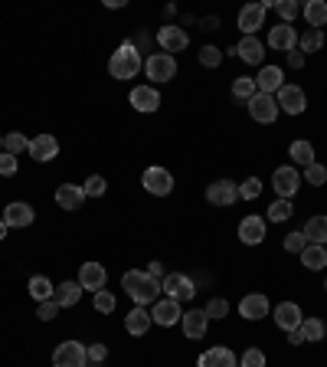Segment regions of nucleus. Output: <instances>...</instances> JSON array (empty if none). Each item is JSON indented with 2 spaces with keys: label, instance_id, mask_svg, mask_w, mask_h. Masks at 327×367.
Masks as SVG:
<instances>
[{
  "label": "nucleus",
  "instance_id": "58836bf2",
  "mask_svg": "<svg viewBox=\"0 0 327 367\" xmlns=\"http://www.w3.org/2000/svg\"><path fill=\"white\" fill-rule=\"evenodd\" d=\"M92 305H95V311H98V315H112L115 305H118V299H115L108 289H102V292L92 295Z\"/></svg>",
  "mask_w": 327,
  "mask_h": 367
},
{
  "label": "nucleus",
  "instance_id": "e433bc0d",
  "mask_svg": "<svg viewBox=\"0 0 327 367\" xmlns=\"http://www.w3.org/2000/svg\"><path fill=\"white\" fill-rule=\"evenodd\" d=\"M301 335H304V341H324L327 325L321 318H304L301 321Z\"/></svg>",
  "mask_w": 327,
  "mask_h": 367
},
{
  "label": "nucleus",
  "instance_id": "aec40b11",
  "mask_svg": "<svg viewBox=\"0 0 327 367\" xmlns=\"http://www.w3.org/2000/svg\"><path fill=\"white\" fill-rule=\"evenodd\" d=\"M180 325H184V335H187L190 341H200L206 335V325H210V318H206L203 309H190L180 315Z\"/></svg>",
  "mask_w": 327,
  "mask_h": 367
},
{
  "label": "nucleus",
  "instance_id": "4d7b16f0",
  "mask_svg": "<svg viewBox=\"0 0 327 367\" xmlns=\"http://www.w3.org/2000/svg\"><path fill=\"white\" fill-rule=\"evenodd\" d=\"M7 230H10V226L4 223V220H0V240H7Z\"/></svg>",
  "mask_w": 327,
  "mask_h": 367
},
{
  "label": "nucleus",
  "instance_id": "9b49d317",
  "mask_svg": "<svg viewBox=\"0 0 327 367\" xmlns=\"http://www.w3.org/2000/svg\"><path fill=\"white\" fill-rule=\"evenodd\" d=\"M275 102H278L281 112L301 115L308 108V95H304V89H298V85H281L278 92H275Z\"/></svg>",
  "mask_w": 327,
  "mask_h": 367
},
{
  "label": "nucleus",
  "instance_id": "3c124183",
  "mask_svg": "<svg viewBox=\"0 0 327 367\" xmlns=\"http://www.w3.org/2000/svg\"><path fill=\"white\" fill-rule=\"evenodd\" d=\"M105 358H108V348L105 344H89V361L92 364H102Z\"/></svg>",
  "mask_w": 327,
  "mask_h": 367
},
{
  "label": "nucleus",
  "instance_id": "2f4dec72",
  "mask_svg": "<svg viewBox=\"0 0 327 367\" xmlns=\"http://www.w3.org/2000/svg\"><path fill=\"white\" fill-rule=\"evenodd\" d=\"M27 289H30V299L33 301H46V299H53V292H56V285L49 282L46 275H33Z\"/></svg>",
  "mask_w": 327,
  "mask_h": 367
},
{
  "label": "nucleus",
  "instance_id": "4be33fe9",
  "mask_svg": "<svg viewBox=\"0 0 327 367\" xmlns=\"http://www.w3.org/2000/svg\"><path fill=\"white\" fill-rule=\"evenodd\" d=\"M56 204H59V210L75 213V210H82V204H85V190L79 187V184H59L56 187Z\"/></svg>",
  "mask_w": 327,
  "mask_h": 367
},
{
  "label": "nucleus",
  "instance_id": "c756f323",
  "mask_svg": "<svg viewBox=\"0 0 327 367\" xmlns=\"http://www.w3.org/2000/svg\"><path fill=\"white\" fill-rule=\"evenodd\" d=\"M301 263H304V269H311V273H321V269L327 266V249L324 246L308 243L304 249H301Z\"/></svg>",
  "mask_w": 327,
  "mask_h": 367
},
{
  "label": "nucleus",
  "instance_id": "dca6fc26",
  "mask_svg": "<svg viewBox=\"0 0 327 367\" xmlns=\"http://www.w3.org/2000/svg\"><path fill=\"white\" fill-rule=\"evenodd\" d=\"M236 20H239V30L245 37H255V30L265 27V4H245Z\"/></svg>",
  "mask_w": 327,
  "mask_h": 367
},
{
  "label": "nucleus",
  "instance_id": "4468645a",
  "mask_svg": "<svg viewBox=\"0 0 327 367\" xmlns=\"http://www.w3.org/2000/svg\"><path fill=\"white\" fill-rule=\"evenodd\" d=\"M105 279H108V273H105L102 263H82V269H79V285H82V292H102L105 289Z\"/></svg>",
  "mask_w": 327,
  "mask_h": 367
},
{
  "label": "nucleus",
  "instance_id": "9d476101",
  "mask_svg": "<svg viewBox=\"0 0 327 367\" xmlns=\"http://www.w3.org/2000/svg\"><path fill=\"white\" fill-rule=\"evenodd\" d=\"M278 102H275V95H265V92H255L252 99H249V115H252L259 125H271L275 118H278Z\"/></svg>",
  "mask_w": 327,
  "mask_h": 367
},
{
  "label": "nucleus",
  "instance_id": "20e7f679",
  "mask_svg": "<svg viewBox=\"0 0 327 367\" xmlns=\"http://www.w3.org/2000/svg\"><path fill=\"white\" fill-rule=\"evenodd\" d=\"M89 364V348L82 341H63L53 351V367H85Z\"/></svg>",
  "mask_w": 327,
  "mask_h": 367
},
{
  "label": "nucleus",
  "instance_id": "6ab92c4d",
  "mask_svg": "<svg viewBox=\"0 0 327 367\" xmlns=\"http://www.w3.org/2000/svg\"><path fill=\"white\" fill-rule=\"evenodd\" d=\"M239 315H243L245 321H262L265 315H269V295H262V292L243 295V301H239Z\"/></svg>",
  "mask_w": 327,
  "mask_h": 367
},
{
  "label": "nucleus",
  "instance_id": "a211bd4d",
  "mask_svg": "<svg viewBox=\"0 0 327 367\" xmlns=\"http://www.w3.org/2000/svg\"><path fill=\"white\" fill-rule=\"evenodd\" d=\"M233 53L243 59V63H249V66H262V59H265V43H262L259 37H243L233 46Z\"/></svg>",
  "mask_w": 327,
  "mask_h": 367
},
{
  "label": "nucleus",
  "instance_id": "13d9d810",
  "mask_svg": "<svg viewBox=\"0 0 327 367\" xmlns=\"http://www.w3.org/2000/svg\"><path fill=\"white\" fill-rule=\"evenodd\" d=\"M0 151H4V138H0Z\"/></svg>",
  "mask_w": 327,
  "mask_h": 367
},
{
  "label": "nucleus",
  "instance_id": "ea45409f",
  "mask_svg": "<svg viewBox=\"0 0 327 367\" xmlns=\"http://www.w3.org/2000/svg\"><path fill=\"white\" fill-rule=\"evenodd\" d=\"M203 311H206V318H216V321H219V318H226V315H229V301H226L223 295H213V299L206 301Z\"/></svg>",
  "mask_w": 327,
  "mask_h": 367
},
{
  "label": "nucleus",
  "instance_id": "393cba45",
  "mask_svg": "<svg viewBox=\"0 0 327 367\" xmlns=\"http://www.w3.org/2000/svg\"><path fill=\"white\" fill-rule=\"evenodd\" d=\"M239 240H243L245 246H259L262 240H265V217H243V223H239Z\"/></svg>",
  "mask_w": 327,
  "mask_h": 367
},
{
  "label": "nucleus",
  "instance_id": "1a4fd4ad",
  "mask_svg": "<svg viewBox=\"0 0 327 367\" xmlns=\"http://www.w3.org/2000/svg\"><path fill=\"white\" fill-rule=\"evenodd\" d=\"M141 184H144V190L154 194V197H167L170 190H174V174H170L167 168H158V164H154V168L144 170Z\"/></svg>",
  "mask_w": 327,
  "mask_h": 367
},
{
  "label": "nucleus",
  "instance_id": "423d86ee",
  "mask_svg": "<svg viewBox=\"0 0 327 367\" xmlns=\"http://www.w3.org/2000/svg\"><path fill=\"white\" fill-rule=\"evenodd\" d=\"M160 289H164V295L174 301H190L196 295V285L190 275L184 273H167L164 275V282H160Z\"/></svg>",
  "mask_w": 327,
  "mask_h": 367
},
{
  "label": "nucleus",
  "instance_id": "cd10ccee",
  "mask_svg": "<svg viewBox=\"0 0 327 367\" xmlns=\"http://www.w3.org/2000/svg\"><path fill=\"white\" fill-rule=\"evenodd\" d=\"M53 299L59 301V309H72V305H79V299H82V285H79V279H69V282H59L56 292H53Z\"/></svg>",
  "mask_w": 327,
  "mask_h": 367
},
{
  "label": "nucleus",
  "instance_id": "412c9836",
  "mask_svg": "<svg viewBox=\"0 0 327 367\" xmlns=\"http://www.w3.org/2000/svg\"><path fill=\"white\" fill-rule=\"evenodd\" d=\"M301 321H304V315H301L298 301H281V305H275V325H278L281 331L301 328Z\"/></svg>",
  "mask_w": 327,
  "mask_h": 367
},
{
  "label": "nucleus",
  "instance_id": "5fc2aeb1",
  "mask_svg": "<svg viewBox=\"0 0 327 367\" xmlns=\"http://www.w3.org/2000/svg\"><path fill=\"white\" fill-rule=\"evenodd\" d=\"M288 344H304V335H301V328L288 331Z\"/></svg>",
  "mask_w": 327,
  "mask_h": 367
},
{
  "label": "nucleus",
  "instance_id": "0eeeda50",
  "mask_svg": "<svg viewBox=\"0 0 327 367\" xmlns=\"http://www.w3.org/2000/svg\"><path fill=\"white\" fill-rule=\"evenodd\" d=\"M236 200H239V184L236 180H213V184H206V204L233 207Z\"/></svg>",
  "mask_w": 327,
  "mask_h": 367
},
{
  "label": "nucleus",
  "instance_id": "7c9ffc66",
  "mask_svg": "<svg viewBox=\"0 0 327 367\" xmlns=\"http://www.w3.org/2000/svg\"><path fill=\"white\" fill-rule=\"evenodd\" d=\"M304 240L308 243H314V246H324L327 243V217H311L308 223H304Z\"/></svg>",
  "mask_w": 327,
  "mask_h": 367
},
{
  "label": "nucleus",
  "instance_id": "39448f33",
  "mask_svg": "<svg viewBox=\"0 0 327 367\" xmlns=\"http://www.w3.org/2000/svg\"><path fill=\"white\" fill-rule=\"evenodd\" d=\"M271 187H275V194H278L281 200H291L301 187L298 168H295V164H281V168H275V174H271Z\"/></svg>",
  "mask_w": 327,
  "mask_h": 367
},
{
  "label": "nucleus",
  "instance_id": "ddd939ff",
  "mask_svg": "<svg viewBox=\"0 0 327 367\" xmlns=\"http://www.w3.org/2000/svg\"><path fill=\"white\" fill-rule=\"evenodd\" d=\"M128 102H131V108H134V112L150 115V112H158V108H160V95H158V89H154V85H138V89H131Z\"/></svg>",
  "mask_w": 327,
  "mask_h": 367
},
{
  "label": "nucleus",
  "instance_id": "6e6d98bb",
  "mask_svg": "<svg viewBox=\"0 0 327 367\" xmlns=\"http://www.w3.org/2000/svg\"><path fill=\"white\" fill-rule=\"evenodd\" d=\"M105 7H108V10H118V7H124V0H105Z\"/></svg>",
  "mask_w": 327,
  "mask_h": 367
},
{
  "label": "nucleus",
  "instance_id": "7ed1b4c3",
  "mask_svg": "<svg viewBox=\"0 0 327 367\" xmlns=\"http://www.w3.org/2000/svg\"><path fill=\"white\" fill-rule=\"evenodd\" d=\"M144 73H148V79L154 85L170 82V79L177 75V59L170 56V53H150V56L144 59Z\"/></svg>",
  "mask_w": 327,
  "mask_h": 367
},
{
  "label": "nucleus",
  "instance_id": "f03ea898",
  "mask_svg": "<svg viewBox=\"0 0 327 367\" xmlns=\"http://www.w3.org/2000/svg\"><path fill=\"white\" fill-rule=\"evenodd\" d=\"M144 69V59H141L138 46L131 43V39H124L122 46L112 53V59H108V73H112V79H134V75Z\"/></svg>",
  "mask_w": 327,
  "mask_h": 367
},
{
  "label": "nucleus",
  "instance_id": "a19ab883",
  "mask_svg": "<svg viewBox=\"0 0 327 367\" xmlns=\"http://www.w3.org/2000/svg\"><path fill=\"white\" fill-rule=\"evenodd\" d=\"M275 10H278L281 23H291V20L301 13V4L298 0H275Z\"/></svg>",
  "mask_w": 327,
  "mask_h": 367
},
{
  "label": "nucleus",
  "instance_id": "473e14b6",
  "mask_svg": "<svg viewBox=\"0 0 327 367\" xmlns=\"http://www.w3.org/2000/svg\"><path fill=\"white\" fill-rule=\"evenodd\" d=\"M288 158H291V164L308 168V164H314V148H311V142H291L288 144Z\"/></svg>",
  "mask_w": 327,
  "mask_h": 367
},
{
  "label": "nucleus",
  "instance_id": "f704fd0d",
  "mask_svg": "<svg viewBox=\"0 0 327 367\" xmlns=\"http://www.w3.org/2000/svg\"><path fill=\"white\" fill-rule=\"evenodd\" d=\"M255 92H259V85H255L252 75H239V79H233V99L236 102H249Z\"/></svg>",
  "mask_w": 327,
  "mask_h": 367
},
{
  "label": "nucleus",
  "instance_id": "37998d69",
  "mask_svg": "<svg viewBox=\"0 0 327 367\" xmlns=\"http://www.w3.org/2000/svg\"><path fill=\"white\" fill-rule=\"evenodd\" d=\"M82 190H85V197H105L108 184H105L102 174H92V178H89V180L82 184Z\"/></svg>",
  "mask_w": 327,
  "mask_h": 367
},
{
  "label": "nucleus",
  "instance_id": "c03bdc74",
  "mask_svg": "<svg viewBox=\"0 0 327 367\" xmlns=\"http://www.w3.org/2000/svg\"><path fill=\"white\" fill-rule=\"evenodd\" d=\"M219 63H223V49H216V46H203V49H200V66L216 69Z\"/></svg>",
  "mask_w": 327,
  "mask_h": 367
},
{
  "label": "nucleus",
  "instance_id": "f3484780",
  "mask_svg": "<svg viewBox=\"0 0 327 367\" xmlns=\"http://www.w3.org/2000/svg\"><path fill=\"white\" fill-rule=\"evenodd\" d=\"M33 161H39V164H46V161H53V158H59V142L53 138L49 132H43V135H37L33 142H30V151H27Z\"/></svg>",
  "mask_w": 327,
  "mask_h": 367
},
{
  "label": "nucleus",
  "instance_id": "c85d7f7f",
  "mask_svg": "<svg viewBox=\"0 0 327 367\" xmlns=\"http://www.w3.org/2000/svg\"><path fill=\"white\" fill-rule=\"evenodd\" d=\"M301 13H304V20H308L311 30L327 27V4L324 0H308V4L301 7Z\"/></svg>",
  "mask_w": 327,
  "mask_h": 367
},
{
  "label": "nucleus",
  "instance_id": "603ef678",
  "mask_svg": "<svg viewBox=\"0 0 327 367\" xmlns=\"http://www.w3.org/2000/svg\"><path fill=\"white\" fill-rule=\"evenodd\" d=\"M304 63H308V56H304L301 49H291V53H288V66H291V69H301Z\"/></svg>",
  "mask_w": 327,
  "mask_h": 367
},
{
  "label": "nucleus",
  "instance_id": "79ce46f5",
  "mask_svg": "<svg viewBox=\"0 0 327 367\" xmlns=\"http://www.w3.org/2000/svg\"><path fill=\"white\" fill-rule=\"evenodd\" d=\"M239 367H269L265 351H262V348H245L243 358H239Z\"/></svg>",
  "mask_w": 327,
  "mask_h": 367
},
{
  "label": "nucleus",
  "instance_id": "4c0bfd02",
  "mask_svg": "<svg viewBox=\"0 0 327 367\" xmlns=\"http://www.w3.org/2000/svg\"><path fill=\"white\" fill-rule=\"evenodd\" d=\"M4 151H7V154H13V158H17V154H23V151H30V138H27V135H20V132H10L7 138H4Z\"/></svg>",
  "mask_w": 327,
  "mask_h": 367
},
{
  "label": "nucleus",
  "instance_id": "72a5a7b5",
  "mask_svg": "<svg viewBox=\"0 0 327 367\" xmlns=\"http://www.w3.org/2000/svg\"><path fill=\"white\" fill-rule=\"evenodd\" d=\"M298 49L308 56V53H318V49H324V30H304L298 37Z\"/></svg>",
  "mask_w": 327,
  "mask_h": 367
},
{
  "label": "nucleus",
  "instance_id": "bf43d9fd",
  "mask_svg": "<svg viewBox=\"0 0 327 367\" xmlns=\"http://www.w3.org/2000/svg\"><path fill=\"white\" fill-rule=\"evenodd\" d=\"M324 289H327V282H324Z\"/></svg>",
  "mask_w": 327,
  "mask_h": 367
},
{
  "label": "nucleus",
  "instance_id": "bb28decb",
  "mask_svg": "<svg viewBox=\"0 0 327 367\" xmlns=\"http://www.w3.org/2000/svg\"><path fill=\"white\" fill-rule=\"evenodd\" d=\"M255 85H259V92L275 95L281 85H285V75H281L278 66H262L259 75H255Z\"/></svg>",
  "mask_w": 327,
  "mask_h": 367
},
{
  "label": "nucleus",
  "instance_id": "f8f14e48",
  "mask_svg": "<svg viewBox=\"0 0 327 367\" xmlns=\"http://www.w3.org/2000/svg\"><path fill=\"white\" fill-rule=\"evenodd\" d=\"M0 220H4L10 230H23V226H30L33 220H37V210L30 207V204H23V200H13V204L4 207V217Z\"/></svg>",
  "mask_w": 327,
  "mask_h": 367
},
{
  "label": "nucleus",
  "instance_id": "864d4df0",
  "mask_svg": "<svg viewBox=\"0 0 327 367\" xmlns=\"http://www.w3.org/2000/svg\"><path fill=\"white\" fill-rule=\"evenodd\" d=\"M148 273L154 275L158 282H164V275H167V273H164V263H160V259H154V263H148Z\"/></svg>",
  "mask_w": 327,
  "mask_h": 367
},
{
  "label": "nucleus",
  "instance_id": "8fccbe9b",
  "mask_svg": "<svg viewBox=\"0 0 327 367\" xmlns=\"http://www.w3.org/2000/svg\"><path fill=\"white\" fill-rule=\"evenodd\" d=\"M39 321H53L59 315V301L56 299H46V301H39V309H37Z\"/></svg>",
  "mask_w": 327,
  "mask_h": 367
},
{
  "label": "nucleus",
  "instance_id": "5701e85b",
  "mask_svg": "<svg viewBox=\"0 0 327 367\" xmlns=\"http://www.w3.org/2000/svg\"><path fill=\"white\" fill-rule=\"evenodd\" d=\"M269 46L271 49H281V53H291V49L298 46V33L291 23H278V27L269 30Z\"/></svg>",
  "mask_w": 327,
  "mask_h": 367
},
{
  "label": "nucleus",
  "instance_id": "6e6552de",
  "mask_svg": "<svg viewBox=\"0 0 327 367\" xmlns=\"http://www.w3.org/2000/svg\"><path fill=\"white\" fill-rule=\"evenodd\" d=\"M158 43H160V53H170L174 56V53L190 46V37H187V30L177 27V23H164L158 30Z\"/></svg>",
  "mask_w": 327,
  "mask_h": 367
},
{
  "label": "nucleus",
  "instance_id": "c9c22d12",
  "mask_svg": "<svg viewBox=\"0 0 327 367\" xmlns=\"http://www.w3.org/2000/svg\"><path fill=\"white\" fill-rule=\"evenodd\" d=\"M291 213H295V204L291 200H275L269 207V223H285V220H291Z\"/></svg>",
  "mask_w": 327,
  "mask_h": 367
},
{
  "label": "nucleus",
  "instance_id": "49530a36",
  "mask_svg": "<svg viewBox=\"0 0 327 367\" xmlns=\"http://www.w3.org/2000/svg\"><path fill=\"white\" fill-rule=\"evenodd\" d=\"M259 194H262V180L259 178H249V180L239 184V197H243V200H255Z\"/></svg>",
  "mask_w": 327,
  "mask_h": 367
},
{
  "label": "nucleus",
  "instance_id": "a878e982",
  "mask_svg": "<svg viewBox=\"0 0 327 367\" xmlns=\"http://www.w3.org/2000/svg\"><path fill=\"white\" fill-rule=\"evenodd\" d=\"M196 367H239V358L229 348H210L196 358Z\"/></svg>",
  "mask_w": 327,
  "mask_h": 367
},
{
  "label": "nucleus",
  "instance_id": "f257e3e1",
  "mask_svg": "<svg viewBox=\"0 0 327 367\" xmlns=\"http://www.w3.org/2000/svg\"><path fill=\"white\" fill-rule=\"evenodd\" d=\"M122 289L128 292V299L134 301V305H154V301L160 299V282L154 279V275L148 273V269H128V273L122 275Z\"/></svg>",
  "mask_w": 327,
  "mask_h": 367
},
{
  "label": "nucleus",
  "instance_id": "b1692460",
  "mask_svg": "<svg viewBox=\"0 0 327 367\" xmlns=\"http://www.w3.org/2000/svg\"><path fill=\"white\" fill-rule=\"evenodd\" d=\"M150 325H154V318H150V311L141 309V305H134V309L124 315V331H128L131 338H141V335H148Z\"/></svg>",
  "mask_w": 327,
  "mask_h": 367
},
{
  "label": "nucleus",
  "instance_id": "09e8293b",
  "mask_svg": "<svg viewBox=\"0 0 327 367\" xmlns=\"http://www.w3.org/2000/svg\"><path fill=\"white\" fill-rule=\"evenodd\" d=\"M281 246H285V253H298L301 256V249L308 246V240H304V233H288Z\"/></svg>",
  "mask_w": 327,
  "mask_h": 367
},
{
  "label": "nucleus",
  "instance_id": "2eb2a0df",
  "mask_svg": "<svg viewBox=\"0 0 327 367\" xmlns=\"http://www.w3.org/2000/svg\"><path fill=\"white\" fill-rule=\"evenodd\" d=\"M180 301H174V299H158L154 301V309H150V318H154V325H160V328H170V325H177L180 321Z\"/></svg>",
  "mask_w": 327,
  "mask_h": 367
},
{
  "label": "nucleus",
  "instance_id": "a18cd8bd",
  "mask_svg": "<svg viewBox=\"0 0 327 367\" xmlns=\"http://www.w3.org/2000/svg\"><path fill=\"white\" fill-rule=\"evenodd\" d=\"M304 178H308V184L321 187V184H327V168L314 161V164H308V168H304Z\"/></svg>",
  "mask_w": 327,
  "mask_h": 367
},
{
  "label": "nucleus",
  "instance_id": "de8ad7c7",
  "mask_svg": "<svg viewBox=\"0 0 327 367\" xmlns=\"http://www.w3.org/2000/svg\"><path fill=\"white\" fill-rule=\"evenodd\" d=\"M17 170H20L17 158H13V154H7V151H0V178H13Z\"/></svg>",
  "mask_w": 327,
  "mask_h": 367
}]
</instances>
